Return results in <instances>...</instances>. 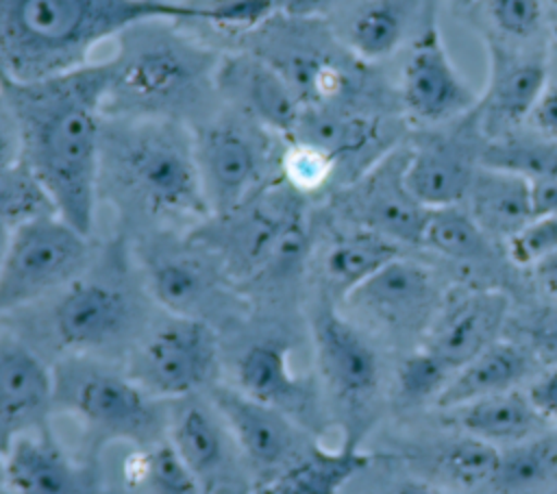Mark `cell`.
Instances as JSON below:
<instances>
[{"label":"cell","instance_id":"obj_1","mask_svg":"<svg viewBox=\"0 0 557 494\" xmlns=\"http://www.w3.org/2000/svg\"><path fill=\"white\" fill-rule=\"evenodd\" d=\"M109 61L41 81L0 76V91L22 131V163L50 196L57 213L85 235L94 233L100 174V137Z\"/></svg>","mask_w":557,"mask_h":494},{"label":"cell","instance_id":"obj_2","mask_svg":"<svg viewBox=\"0 0 557 494\" xmlns=\"http://www.w3.org/2000/svg\"><path fill=\"white\" fill-rule=\"evenodd\" d=\"M98 198L113 202L133 237L205 222L211 211L191 126L165 118H104Z\"/></svg>","mask_w":557,"mask_h":494},{"label":"cell","instance_id":"obj_3","mask_svg":"<svg viewBox=\"0 0 557 494\" xmlns=\"http://www.w3.org/2000/svg\"><path fill=\"white\" fill-rule=\"evenodd\" d=\"M148 20L207 24L209 9L194 0H0V76L28 83L78 70L104 39Z\"/></svg>","mask_w":557,"mask_h":494},{"label":"cell","instance_id":"obj_4","mask_svg":"<svg viewBox=\"0 0 557 494\" xmlns=\"http://www.w3.org/2000/svg\"><path fill=\"white\" fill-rule=\"evenodd\" d=\"M181 24L148 20L115 37L104 118H165L194 128L220 111L222 52Z\"/></svg>","mask_w":557,"mask_h":494},{"label":"cell","instance_id":"obj_5","mask_svg":"<svg viewBox=\"0 0 557 494\" xmlns=\"http://www.w3.org/2000/svg\"><path fill=\"white\" fill-rule=\"evenodd\" d=\"M46 300L44 324L35 331L41 339L33 348L44 357L52 353L50 363L65 355L124 363L154 320V302L146 294L137 265L131 263V246L124 237L96 255L78 279Z\"/></svg>","mask_w":557,"mask_h":494},{"label":"cell","instance_id":"obj_6","mask_svg":"<svg viewBox=\"0 0 557 494\" xmlns=\"http://www.w3.org/2000/svg\"><path fill=\"white\" fill-rule=\"evenodd\" d=\"M52 405L83 429V455L109 444L144 446L168 435V400L146 392L122 363L65 355L52 363Z\"/></svg>","mask_w":557,"mask_h":494},{"label":"cell","instance_id":"obj_7","mask_svg":"<svg viewBox=\"0 0 557 494\" xmlns=\"http://www.w3.org/2000/svg\"><path fill=\"white\" fill-rule=\"evenodd\" d=\"M146 294L163 313L207 320L220 333L252 309L220 261L189 231H154L133 237Z\"/></svg>","mask_w":557,"mask_h":494},{"label":"cell","instance_id":"obj_8","mask_svg":"<svg viewBox=\"0 0 557 494\" xmlns=\"http://www.w3.org/2000/svg\"><path fill=\"white\" fill-rule=\"evenodd\" d=\"M315 376L342 444L361 446L379 413L383 366L366 331L337 302L318 296L309 309Z\"/></svg>","mask_w":557,"mask_h":494},{"label":"cell","instance_id":"obj_9","mask_svg":"<svg viewBox=\"0 0 557 494\" xmlns=\"http://www.w3.org/2000/svg\"><path fill=\"white\" fill-rule=\"evenodd\" d=\"M252 324V320H250ZM239 333L235 346L224 344V374L226 383L242 394L270 405L315 437L324 435L331 418L315 372H296L292 366L294 335L278 326V322L263 320V324L248 331L246 320L228 329Z\"/></svg>","mask_w":557,"mask_h":494},{"label":"cell","instance_id":"obj_10","mask_svg":"<svg viewBox=\"0 0 557 494\" xmlns=\"http://www.w3.org/2000/svg\"><path fill=\"white\" fill-rule=\"evenodd\" d=\"M196 165L211 215L226 213L281 178L285 139L228 107L191 128Z\"/></svg>","mask_w":557,"mask_h":494},{"label":"cell","instance_id":"obj_11","mask_svg":"<svg viewBox=\"0 0 557 494\" xmlns=\"http://www.w3.org/2000/svg\"><path fill=\"white\" fill-rule=\"evenodd\" d=\"M305 220H309V198L276 178L239 207L209 215L189 229V235L213 252L242 292L272 261L292 229Z\"/></svg>","mask_w":557,"mask_h":494},{"label":"cell","instance_id":"obj_12","mask_svg":"<svg viewBox=\"0 0 557 494\" xmlns=\"http://www.w3.org/2000/svg\"><path fill=\"white\" fill-rule=\"evenodd\" d=\"M122 366L161 400L205 394L224 374L222 333L207 320L163 313L148 324Z\"/></svg>","mask_w":557,"mask_h":494},{"label":"cell","instance_id":"obj_13","mask_svg":"<svg viewBox=\"0 0 557 494\" xmlns=\"http://www.w3.org/2000/svg\"><path fill=\"white\" fill-rule=\"evenodd\" d=\"M96 259L91 235L61 215H41L13 229L0 272V316L44 302Z\"/></svg>","mask_w":557,"mask_h":494},{"label":"cell","instance_id":"obj_14","mask_svg":"<svg viewBox=\"0 0 557 494\" xmlns=\"http://www.w3.org/2000/svg\"><path fill=\"white\" fill-rule=\"evenodd\" d=\"M168 437L207 494H252L255 479L209 394L168 400Z\"/></svg>","mask_w":557,"mask_h":494},{"label":"cell","instance_id":"obj_15","mask_svg":"<svg viewBox=\"0 0 557 494\" xmlns=\"http://www.w3.org/2000/svg\"><path fill=\"white\" fill-rule=\"evenodd\" d=\"M207 394L231 427L255 485L285 472L320 442L287 413L242 394L226 381L215 383Z\"/></svg>","mask_w":557,"mask_h":494},{"label":"cell","instance_id":"obj_16","mask_svg":"<svg viewBox=\"0 0 557 494\" xmlns=\"http://www.w3.org/2000/svg\"><path fill=\"white\" fill-rule=\"evenodd\" d=\"M407 155L409 150L383 155L337 194L335 205L355 226L398 244H420L431 209L422 207L405 185Z\"/></svg>","mask_w":557,"mask_h":494},{"label":"cell","instance_id":"obj_17","mask_svg":"<svg viewBox=\"0 0 557 494\" xmlns=\"http://www.w3.org/2000/svg\"><path fill=\"white\" fill-rule=\"evenodd\" d=\"M400 100L413 120L426 124L453 120L479 104V94L459 74L444 46L433 4L426 7L420 35L405 61Z\"/></svg>","mask_w":557,"mask_h":494},{"label":"cell","instance_id":"obj_18","mask_svg":"<svg viewBox=\"0 0 557 494\" xmlns=\"http://www.w3.org/2000/svg\"><path fill=\"white\" fill-rule=\"evenodd\" d=\"M7 494H107L100 459L70 455L52 427L24 433L2 453Z\"/></svg>","mask_w":557,"mask_h":494},{"label":"cell","instance_id":"obj_19","mask_svg":"<svg viewBox=\"0 0 557 494\" xmlns=\"http://www.w3.org/2000/svg\"><path fill=\"white\" fill-rule=\"evenodd\" d=\"M218 94L224 107L281 139L296 135L305 113L287 81L265 59L246 48L222 52Z\"/></svg>","mask_w":557,"mask_h":494},{"label":"cell","instance_id":"obj_20","mask_svg":"<svg viewBox=\"0 0 557 494\" xmlns=\"http://www.w3.org/2000/svg\"><path fill=\"white\" fill-rule=\"evenodd\" d=\"M440 302L431 270L403 255L344 298L361 318L394 333H426Z\"/></svg>","mask_w":557,"mask_h":494},{"label":"cell","instance_id":"obj_21","mask_svg":"<svg viewBox=\"0 0 557 494\" xmlns=\"http://www.w3.org/2000/svg\"><path fill=\"white\" fill-rule=\"evenodd\" d=\"M52 366L17 333L0 335V455L24 433L50 427Z\"/></svg>","mask_w":557,"mask_h":494},{"label":"cell","instance_id":"obj_22","mask_svg":"<svg viewBox=\"0 0 557 494\" xmlns=\"http://www.w3.org/2000/svg\"><path fill=\"white\" fill-rule=\"evenodd\" d=\"M509 298L500 289L472 287L444 298L426 329V346L455 372L500 339Z\"/></svg>","mask_w":557,"mask_h":494},{"label":"cell","instance_id":"obj_23","mask_svg":"<svg viewBox=\"0 0 557 494\" xmlns=\"http://www.w3.org/2000/svg\"><path fill=\"white\" fill-rule=\"evenodd\" d=\"M487 89L476 107L485 113V126L505 128L529 118L548 74L540 57H522L496 39H487Z\"/></svg>","mask_w":557,"mask_h":494},{"label":"cell","instance_id":"obj_24","mask_svg":"<svg viewBox=\"0 0 557 494\" xmlns=\"http://www.w3.org/2000/svg\"><path fill=\"white\" fill-rule=\"evenodd\" d=\"M396 257H400L398 242L376 231L350 224V229L331 237L318 259V296L339 305L355 287L366 283Z\"/></svg>","mask_w":557,"mask_h":494},{"label":"cell","instance_id":"obj_25","mask_svg":"<svg viewBox=\"0 0 557 494\" xmlns=\"http://www.w3.org/2000/svg\"><path fill=\"white\" fill-rule=\"evenodd\" d=\"M535 363L533 355L518 339L500 337L453 374L435 407L448 411L492 394L518 390Z\"/></svg>","mask_w":557,"mask_h":494},{"label":"cell","instance_id":"obj_26","mask_svg":"<svg viewBox=\"0 0 557 494\" xmlns=\"http://www.w3.org/2000/svg\"><path fill=\"white\" fill-rule=\"evenodd\" d=\"M463 202L487 237L509 239L535 215L531 181L487 165L476 168Z\"/></svg>","mask_w":557,"mask_h":494},{"label":"cell","instance_id":"obj_27","mask_svg":"<svg viewBox=\"0 0 557 494\" xmlns=\"http://www.w3.org/2000/svg\"><path fill=\"white\" fill-rule=\"evenodd\" d=\"M453 422L472 437H479L498 450L520 444L544 429H548V420L533 407L527 392L509 390L500 394H492L457 409H448Z\"/></svg>","mask_w":557,"mask_h":494},{"label":"cell","instance_id":"obj_28","mask_svg":"<svg viewBox=\"0 0 557 494\" xmlns=\"http://www.w3.org/2000/svg\"><path fill=\"white\" fill-rule=\"evenodd\" d=\"M476 168L448 144H424L407 155L405 185L426 209L453 207L466 200Z\"/></svg>","mask_w":557,"mask_h":494},{"label":"cell","instance_id":"obj_29","mask_svg":"<svg viewBox=\"0 0 557 494\" xmlns=\"http://www.w3.org/2000/svg\"><path fill=\"white\" fill-rule=\"evenodd\" d=\"M372 461L374 455L361 450V446L326 448L318 442L292 468L255 485L252 494H342L344 485Z\"/></svg>","mask_w":557,"mask_h":494},{"label":"cell","instance_id":"obj_30","mask_svg":"<svg viewBox=\"0 0 557 494\" xmlns=\"http://www.w3.org/2000/svg\"><path fill=\"white\" fill-rule=\"evenodd\" d=\"M418 11V0H361L344 20L339 39L363 63L392 57Z\"/></svg>","mask_w":557,"mask_h":494},{"label":"cell","instance_id":"obj_31","mask_svg":"<svg viewBox=\"0 0 557 494\" xmlns=\"http://www.w3.org/2000/svg\"><path fill=\"white\" fill-rule=\"evenodd\" d=\"M117 494H207L187 468L170 437L131 446L122 459V492Z\"/></svg>","mask_w":557,"mask_h":494},{"label":"cell","instance_id":"obj_32","mask_svg":"<svg viewBox=\"0 0 557 494\" xmlns=\"http://www.w3.org/2000/svg\"><path fill=\"white\" fill-rule=\"evenodd\" d=\"M557 481V427L500 450L490 485L498 494H544Z\"/></svg>","mask_w":557,"mask_h":494},{"label":"cell","instance_id":"obj_33","mask_svg":"<svg viewBox=\"0 0 557 494\" xmlns=\"http://www.w3.org/2000/svg\"><path fill=\"white\" fill-rule=\"evenodd\" d=\"M498 457L500 450L496 446L468 433L444 440L424 453L429 470L446 485L461 490L490 483L496 472Z\"/></svg>","mask_w":557,"mask_h":494},{"label":"cell","instance_id":"obj_34","mask_svg":"<svg viewBox=\"0 0 557 494\" xmlns=\"http://www.w3.org/2000/svg\"><path fill=\"white\" fill-rule=\"evenodd\" d=\"M420 244L457 261H479L490 252L487 235L461 205L431 209Z\"/></svg>","mask_w":557,"mask_h":494},{"label":"cell","instance_id":"obj_35","mask_svg":"<svg viewBox=\"0 0 557 494\" xmlns=\"http://www.w3.org/2000/svg\"><path fill=\"white\" fill-rule=\"evenodd\" d=\"M479 165L516 172L529 181L557 178V144L516 137L492 139L479 155Z\"/></svg>","mask_w":557,"mask_h":494},{"label":"cell","instance_id":"obj_36","mask_svg":"<svg viewBox=\"0 0 557 494\" xmlns=\"http://www.w3.org/2000/svg\"><path fill=\"white\" fill-rule=\"evenodd\" d=\"M52 213H57V209L50 196L24 163L0 168V222L15 229L28 220Z\"/></svg>","mask_w":557,"mask_h":494},{"label":"cell","instance_id":"obj_37","mask_svg":"<svg viewBox=\"0 0 557 494\" xmlns=\"http://www.w3.org/2000/svg\"><path fill=\"white\" fill-rule=\"evenodd\" d=\"M455 370L426 346L409 353L396 372V394L403 405H435Z\"/></svg>","mask_w":557,"mask_h":494},{"label":"cell","instance_id":"obj_38","mask_svg":"<svg viewBox=\"0 0 557 494\" xmlns=\"http://www.w3.org/2000/svg\"><path fill=\"white\" fill-rule=\"evenodd\" d=\"M337 172L335 159L322 148L287 139L281 155V178L300 196L309 198L324 189Z\"/></svg>","mask_w":557,"mask_h":494},{"label":"cell","instance_id":"obj_39","mask_svg":"<svg viewBox=\"0 0 557 494\" xmlns=\"http://www.w3.org/2000/svg\"><path fill=\"white\" fill-rule=\"evenodd\" d=\"M507 242V255L516 265H535L557 248V213L533 215Z\"/></svg>","mask_w":557,"mask_h":494},{"label":"cell","instance_id":"obj_40","mask_svg":"<svg viewBox=\"0 0 557 494\" xmlns=\"http://www.w3.org/2000/svg\"><path fill=\"white\" fill-rule=\"evenodd\" d=\"M496 28L509 37H533L542 26V0H487Z\"/></svg>","mask_w":557,"mask_h":494},{"label":"cell","instance_id":"obj_41","mask_svg":"<svg viewBox=\"0 0 557 494\" xmlns=\"http://www.w3.org/2000/svg\"><path fill=\"white\" fill-rule=\"evenodd\" d=\"M520 344L535 361L557 366V307H544L531 313L522 326Z\"/></svg>","mask_w":557,"mask_h":494},{"label":"cell","instance_id":"obj_42","mask_svg":"<svg viewBox=\"0 0 557 494\" xmlns=\"http://www.w3.org/2000/svg\"><path fill=\"white\" fill-rule=\"evenodd\" d=\"M22 163V131L13 107L0 91V168Z\"/></svg>","mask_w":557,"mask_h":494},{"label":"cell","instance_id":"obj_43","mask_svg":"<svg viewBox=\"0 0 557 494\" xmlns=\"http://www.w3.org/2000/svg\"><path fill=\"white\" fill-rule=\"evenodd\" d=\"M527 396L548 422H557V366H550L542 376H537L529 385Z\"/></svg>","mask_w":557,"mask_h":494},{"label":"cell","instance_id":"obj_44","mask_svg":"<svg viewBox=\"0 0 557 494\" xmlns=\"http://www.w3.org/2000/svg\"><path fill=\"white\" fill-rule=\"evenodd\" d=\"M529 120L542 135L557 141V83H546L529 113Z\"/></svg>","mask_w":557,"mask_h":494},{"label":"cell","instance_id":"obj_45","mask_svg":"<svg viewBox=\"0 0 557 494\" xmlns=\"http://www.w3.org/2000/svg\"><path fill=\"white\" fill-rule=\"evenodd\" d=\"M276 13L300 20H318L331 13L342 0H272Z\"/></svg>","mask_w":557,"mask_h":494},{"label":"cell","instance_id":"obj_46","mask_svg":"<svg viewBox=\"0 0 557 494\" xmlns=\"http://www.w3.org/2000/svg\"><path fill=\"white\" fill-rule=\"evenodd\" d=\"M531 196L535 215L557 213V178L531 181Z\"/></svg>","mask_w":557,"mask_h":494},{"label":"cell","instance_id":"obj_47","mask_svg":"<svg viewBox=\"0 0 557 494\" xmlns=\"http://www.w3.org/2000/svg\"><path fill=\"white\" fill-rule=\"evenodd\" d=\"M533 272H535V279L537 283L550 294L557 298V248L546 255L544 259H540L535 265H533Z\"/></svg>","mask_w":557,"mask_h":494},{"label":"cell","instance_id":"obj_48","mask_svg":"<svg viewBox=\"0 0 557 494\" xmlns=\"http://www.w3.org/2000/svg\"><path fill=\"white\" fill-rule=\"evenodd\" d=\"M394 494H448V492H444L440 485H435L431 481L411 479V481H405L403 485H398V490Z\"/></svg>","mask_w":557,"mask_h":494},{"label":"cell","instance_id":"obj_49","mask_svg":"<svg viewBox=\"0 0 557 494\" xmlns=\"http://www.w3.org/2000/svg\"><path fill=\"white\" fill-rule=\"evenodd\" d=\"M11 235H13V226L0 222V272H2V265H4V259H7V252H9Z\"/></svg>","mask_w":557,"mask_h":494},{"label":"cell","instance_id":"obj_50","mask_svg":"<svg viewBox=\"0 0 557 494\" xmlns=\"http://www.w3.org/2000/svg\"><path fill=\"white\" fill-rule=\"evenodd\" d=\"M0 494H7V487H4V477H2V455H0Z\"/></svg>","mask_w":557,"mask_h":494},{"label":"cell","instance_id":"obj_51","mask_svg":"<svg viewBox=\"0 0 557 494\" xmlns=\"http://www.w3.org/2000/svg\"><path fill=\"white\" fill-rule=\"evenodd\" d=\"M544 494H557V487H550V490H546Z\"/></svg>","mask_w":557,"mask_h":494},{"label":"cell","instance_id":"obj_52","mask_svg":"<svg viewBox=\"0 0 557 494\" xmlns=\"http://www.w3.org/2000/svg\"><path fill=\"white\" fill-rule=\"evenodd\" d=\"M550 4H553V7H555V9H557V0H550Z\"/></svg>","mask_w":557,"mask_h":494},{"label":"cell","instance_id":"obj_53","mask_svg":"<svg viewBox=\"0 0 557 494\" xmlns=\"http://www.w3.org/2000/svg\"><path fill=\"white\" fill-rule=\"evenodd\" d=\"M107 494H117V492H107Z\"/></svg>","mask_w":557,"mask_h":494}]
</instances>
